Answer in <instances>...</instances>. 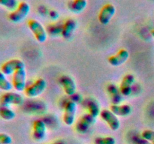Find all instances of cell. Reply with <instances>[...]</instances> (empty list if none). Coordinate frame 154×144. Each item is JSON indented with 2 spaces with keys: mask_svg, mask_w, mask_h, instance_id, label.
<instances>
[{
  "mask_svg": "<svg viewBox=\"0 0 154 144\" xmlns=\"http://www.w3.org/2000/svg\"><path fill=\"white\" fill-rule=\"evenodd\" d=\"M30 12V6L26 2H20L19 5L13 11H11L8 14V19L14 23L22 22L26 18Z\"/></svg>",
  "mask_w": 154,
  "mask_h": 144,
  "instance_id": "cell-1",
  "label": "cell"
},
{
  "mask_svg": "<svg viewBox=\"0 0 154 144\" xmlns=\"http://www.w3.org/2000/svg\"><path fill=\"white\" fill-rule=\"evenodd\" d=\"M28 27L34 34L38 42L44 43L46 41L47 38H48V32L40 22L36 20H29L28 22Z\"/></svg>",
  "mask_w": 154,
  "mask_h": 144,
  "instance_id": "cell-2",
  "label": "cell"
},
{
  "mask_svg": "<svg viewBox=\"0 0 154 144\" xmlns=\"http://www.w3.org/2000/svg\"><path fill=\"white\" fill-rule=\"evenodd\" d=\"M47 87V82L43 78H38L34 82L26 87L25 94L29 98H35L44 92Z\"/></svg>",
  "mask_w": 154,
  "mask_h": 144,
  "instance_id": "cell-3",
  "label": "cell"
},
{
  "mask_svg": "<svg viewBox=\"0 0 154 144\" xmlns=\"http://www.w3.org/2000/svg\"><path fill=\"white\" fill-rule=\"evenodd\" d=\"M96 117L90 113L84 114L78 118L75 124V130L80 134H85L88 131L90 128L96 122Z\"/></svg>",
  "mask_w": 154,
  "mask_h": 144,
  "instance_id": "cell-4",
  "label": "cell"
},
{
  "mask_svg": "<svg viewBox=\"0 0 154 144\" xmlns=\"http://www.w3.org/2000/svg\"><path fill=\"white\" fill-rule=\"evenodd\" d=\"M25 64L23 62L18 58H13L3 63L1 66V71L6 76L13 75L17 70L20 68H24Z\"/></svg>",
  "mask_w": 154,
  "mask_h": 144,
  "instance_id": "cell-5",
  "label": "cell"
},
{
  "mask_svg": "<svg viewBox=\"0 0 154 144\" xmlns=\"http://www.w3.org/2000/svg\"><path fill=\"white\" fill-rule=\"evenodd\" d=\"M23 97L20 94L14 92H5L0 97V104L11 106V105H21L23 103Z\"/></svg>",
  "mask_w": 154,
  "mask_h": 144,
  "instance_id": "cell-6",
  "label": "cell"
},
{
  "mask_svg": "<svg viewBox=\"0 0 154 144\" xmlns=\"http://www.w3.org/2000/svg\"><path fill=\"white\" fill-rule=\"evenodd\" d=\"M12 85L13 88L17 92H23L26 87V72L25 68L17 70L12 75Z\"/></svg>",
  "mask_w": 154,
  "mask_h": 144,
  "instance_id": "cell-7",
  "label": "cell"
},
{
  "mask_svg": "<svg viewBox=\"0 0 154 144\" xmlns=\"http://www.w3.org/2000/svg\"><path fill=\"white\" fill-rule=\"evenodd\" d=\"M116 13V8L114 4H105L103 7L101 8L99 14V21L101 24L105 26L108 25Z\"/></svg>",
  "mask_w": 154,
  "mask_h": 144,
  "instance_id": "cell-8",
  "label": "cell"
},
{
  "mask_svg": "<svg viewBox=\"0 0 154 144\" xmlns=\"http://www.w3.org/2000/svg\"><path fill=\"white\" fill-rule=\"evenodd\" d=\"M77 112V104L75 102L69 100L66 103L64 109L63 122L68 126H71L75 121Z\"/></svg>",
  "mask_w": 154,
  "mask_h": 144,
  "instance_id": "cell-9",
  "label": "cell"
},
{
  "mask_svg": "<svg viewBox=\"0 0 154 144\" xmlns=\"http://www.w3.org/2000/svg\"><path fill=\"white\" fill-rule=\"evenodd\" d=\"M101 118L108 124L112 130H117L120 127V122L117 116L113 113L110 110H102L100 112Z\"/></svg>",
  "mask_w": 154,
  "mask_h": 144,
  "instance_id": "cell-10",
  "label": "cell"
},
{
  "mask_svg": "<svg viewBox=\"0 0 154 144\" xmlns=\"http://www.w3.org/2000/svg\"><path fill=\"white\" fill-rule=\"evenodd\" d=\"M59 82H60V86L63 87L65 93L67 95L72 96L75 94L77 90V86L73 78L71 77L70 76L63 75L60 77Z\"/></svg>",
  "mask_w": 154,
  "mask_h": 144,
  "instance_id": "cell-11",
  "label": "cell"
},
{
  "mask_svg": "<svg viewBox=\"0 0 154 144\" xmlns=\"http://www.w3.org/2000/svg\"><path fill=\"white\" fill-rule=\"evenodd\" d=\"M47 126L45 122L41 119L35 120L33 124L32 138L37 142H42L46 137Z\"/></svg>",
  "mask_w": 154,
  "mask_h": 144,
  "instance_id": "cell-12",
  "label": "cell"
},
{
  "mask_svg": "<svg viewBox=\"0 0 154 144\" xmlns=\"http://www.w3.org/2000/svg\"><path fill=\"white\" fill-rule=\"evenodd\" d=\"M129 57V53L126 50L121 49L116 53L115 55H113L108 58V61L111 65L114 67H118L121 64H124L128 60Z\"/></svg>",
  "mask_w": 154,
  "mask_h": 144,
  "instance_id": "cell-13",
  "label": "cell"
},
{
  "mask_svg": "<svg viewBox=\"0 0 154 144\" xmlns=\"http://www.w3.org/2000/svg\"><path fill=\"white\" fill-rule=\"evenodd\" d=\"M135 82V76L134 75L129 74L123 76L120 86V91L122 95L129 96L132 93V85Z\"/></svg>",
  "mask_w": 154,
  "mask_h": 144,
  "instance_id": "cell-14",
  "label": "cell"
},
{
  "mask_svg": "<svg viewBox=\"0 0 154 144\" xmlns=\"http://www.w3.org/2000/svg\"><path fill=\"white\" fill-rule=\"evenodd\" d=\"M77 28V22L74 19L69 18L66 20L64 24L63 25V29H62V36L64 38H70L72 36L73 33L75 32Z\"/></svg>",
  "mask_w": 154,
  "mask_h": 144,
  "instance_id": "cell-15",
  "label": "cell"
},
{
  "mask_svg": "<svg viewBox=\"0 0 154 144\" xmlns=\"http://www.w3.org/2000/svg\"><path fill=\"white\" fill-rule=\"evenodd\" d=\"M87 0H70L67 4L69 10L74 14L81 13L87 8Z\"/></svg>",
  "mask_w": 154,
  "mask_h": 144,
  "instance_id": "cell-16",
  "label": "cell"
},
{
  "mask_svg": "<svg viewBox=\"0 0 154 144\" xmlns=\"http://www.w3.org/2000/svg\"><path fill=\"white\" fill-rule=\"evenodd\" d=\"M110 110L117 116H127L132 112V107L129 104H112Z\"/></svg>",
  "mask_w": 154,
  "mask_h": 144,
  "instance_id": "cell-17",
  "label": "cell"
},
{
  "mask_svg": "<svg viewBox=\"0 0 154 144\" xmlns=\"http://www.w3.org/2000/svg\"><path fill=\"white\" fill-rule=\"evenodd\" d=\"M16 116L14 111L11 108L10 106L0 104V117L6 121L13 120Z\"/></svg>",
  "mask_w": 154,
  "mask_h": 144,
  "instance_id": "cell-18",
  "label": "cell"
},
{
  "mask_svg": "<svg viewBox=\"0 0 154 144\" xmlns=\"http://www.w3.org/2000/svg\"><path fill=\"white\" fill-rule=\"evenodd\" d=\"M12 88V82L8 79L7 76L0 70V89L4 92H10Z\"/></svg>",
  "mask_w": 154,
  "mask_h": 144,
  "instance_id": "cell-19",
  "label": "cell"
},
{
  "mask_svg": "<svg viewBox=\"0 0 154 144\" xmlns=\"http://www.w3.org/2000/svg\"><path fill=\"white\" fill-rule=\"evenodd\" d=\"M87 108H88L89 113L93 115V116L96 117L99 115H100V107L98 104V102L95 100H90V101L87 103Z\"/></svg>",
  "mask_w": 154,
  "mask_h": 144,
  "instance_id": "cell-20",
  "label": "cell"
},
{
  "mask_svg": "<svg viewBox=\"0 0 154 144\" xmlns=\"http://www.w3.org/2000/svg\"><path fill=\"white\" fill-rule=\"evenodd\" d=\"M18 0H0V6L6 8L10 11H13L19 5Z\"/></svg>",
  "mask_w": 154,
  "mask_h": 144,
  "instance_id": "cell-21",
  "label": "cell"
},
{
  "mask_svg": "<svg viewBox=\"0 0 154 144\" xmlns=\"http://www.w3.org/2000/svg\"><path fill=\"white\" fill-rule=\"evenodd\" d=\"M94 144H116V140L113 136H98L95 139Z\"/></svg>",
  "mask_w": 154,
  "mask_h": 144,
  "instance_id": "cell-22",
  "label": "cell"
},
{
  "mask_svg": "<svg viewBox=\"0 0 154 144\" xmlns=\"http://www.w3.org/2000/svg\"><path fill=\"white\" fill-rule=\"evenodd\" d=\"M62 29H63V26L57 25V24H52V25L49 26L47 30L48 32L52 35H56L58 34H62Z\"/></svg>",
  "mask_w": 154,
  "mask_h": 144,
  "instance_id": "cell-23",
  "label": "cell"
},
{
  "mask_svg": "<svg viewBox=\"0 0 154 144\" xmlns=\"http://www.w3.org/2000/svg\"><path fill=\"white\" fill-rule=\"evenodd\" d=\"M141 136L144 140L150 141L154 143V130H145L141 134Z\"/></svg>",
  "mask_w": 154,
  "mask_h": 144,
  "instance_id": "cell-24",
  "label": "cell"
},
{
  "mask_svg": "<svg viewBox=\"0 0 154 144\" xmlns=\"http://www.w3.org/2000/svg\"><path fill=\"white\" fill-rule=\"evenodd\" d=\"M12 137L5 133H0V144H11Z\"/></svg>",
  "mask_w": 154,
  "mask_h": 144,
  "instance_id": "cell-25",
  "label": "cell"
},
{
  "mask_svg": "<svg viewBox=\"0 0 154 144\" xmlns=\"http://www.w3.org/2000/svg\"><path fill=\"white\" fill-rule=\"evenodd\" d=\"M48 15H49L50 18H51V19L52 20H54V21L58 20L59 16H60V14H59L58 12H57V10H51V11L48 13Z\"/></svg>",
  "mask_w": 154,
  "mask_h": 144,
  "instance_id": "cell-26",
  "label": "cell"
},
{
  "mask_svg": "<svg viewBox=\"0 0 154 144\" xmlns=\"http://www.w3.org/2000/svg\"><path fill=\"white\" fill-rule=\"evenodd\" d=\"M48 144H66V142L63 140H58L54 142H51V143H48Z\"/></svg>",
  "mask_w": 154,
  "mask_h": 144,
  "instance_id": "cell-27",
  "label": "cell"
},
{
  "mask_svg": "<svg viewBox=\"0 0 154 144\" xmlns=\"http://www.w3.org/2000/svg\"><path fill=\"white\" fill-rule=\"evenodd\" d=\"M150 34H151V35L153 36V38H154V28H153V29H152L151 31H150Z\"/></svg>",
  "mask_w": 154,
  "mask_h": 144,
  "instance_id": "cell-28",
  "label": "cell"
},
{
  "mask_svg": "<svg viewBox=\"0 0 154 144\" xmlns=\"http://www.w3.org/2000/svg\"><path fill=\"white\" fill-rule=\"evenodd\" d=\"M153 144H154V143H153Z\"/></svg>",
  "mask_w": 154,
  "mask_h": 144,
  "instance_id": "cell-29",
  "label": "cell"
}]
</instances>
